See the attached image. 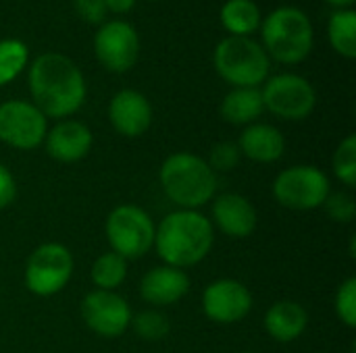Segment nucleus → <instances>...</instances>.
I'll use <instances>...</instances> for the list:
<instances>
[{
	"label": "nucleus",
	"mask_w": 356,
	"mask_h": 353,
	"mask_svg": "<svg viewBox=\"0 0 356 353\" xmlns=\"http://www.w3.org/2000/svg\"><path fill=\"white\" fill-rule=\"evenodd\" d=\"M29 92L33 106L52 119L77 112L86 100V81L79 67L65 54L46 52L29 69Z\"/></svg>",
	"instance_id": "obj_1"
},
{
	"label": "nucleus",
	"mask_w": 356,
	"mask_h": 353,
	"mask_svg": "<svg viewBox=\"0 0 356 353\" xmlns=\"http://www.w3.org/2000/svg\"><path fill=\"white\" fill-rule=\"evenodd\" d=\"M215 241L213 223L198 210H175L167 214L154 233L161 260L173 268H190L202 262Z\"/></svg>",
	"instance_id": "obj_2"
},
{
	"label": "nucleus",
	"mask_w": 356,
	"mask_h": 353,
	"mask_svg": "<svg viewBox=\"0 0 356 353\" xmlns=\"http://www.w3.org/2000/svg\"><path fill=\"white\" fill-rule=\"evenodd\" d=\"M161 185L165 196L179 210H198L217 193V173L209 162L190 152L171 154L161 166Z\"/></svg>",
	"instance_id": "obj_3"
},
{
	"label": "nucleus",
	"mask_w": 356,
	"mask_h": 353,
	"mask_svg": "<svg viewBox=\"0 0 356 353\" xmlns=\"http://www.w3.org/2000/svg\"><path fill=\"white\" fill-rule=\"evenodd\" d=\"M263 42L267 56L296 64L305 60L313 48V25L300 8L280 6L263 23Z\"/></svg>",
	"instance_id": "obj_4"
},
{
	"label": "nucleus",
	"mask_w": 356,
	"mask_h": 353,
	"mask_svg": "<svg viewBox=\"0 0 356 353\" xmlns=\"http://www.w3.org/2000/svg\"><path fill=\"white\" fill-rule=\"evenodd\" d=\"M215 69L236 87H257L269 75V56L250 37L232 35L217 44Z\"/></svg>",
	"instance_id": "obj_5"
},
{
	"label": "nucleus",
	"mask_w": 356,
	"mask_h": 353,
	"mask_svg": "<svg viewBox=\"0 0 356 353\" xmlns=\"http://www.w3.org/2000/svg\"><path fill=\"white\" fill-rule=\"evenodd\" d=\"M111 252L125 260H136L146 256L154 248V221L150 214L134 204L117 206L104 225Z\"/></svg>",
	"instance_id": "obj_6"
},
{
	"label": "nucleus",
	"mask_w": 356,
	"mask_h": 353,
	"mask_svg": "<svg viewBox=\"0 0 356 353\" xmlns=\"http://www.w3.org/2000/svg\"><path fill=\"white\" fill-rule=\"evenodd\" d=\"M73 254L63 243H42L27 258L23 281L38 298H50L63 291L73 277Z\"/></svg>",
	"instance_id": "obj_7"
},
{
	"label": "nucleus",
	"mask_w": 356,
	"mask_h": 353,
	"mask_svg": "<svg viewBox=\"0 0 356 353\" xmlns=\"http://www.w3.org/2000/svg\"><path fill=\"white\" fill-rule=\"evenodd\" d=\"M327 175L313 164H296L282 171L273 183L275 200L290 210H315L321 208L330 196Z\"/></svg>",
	"instance_id": "obj_8"
},
{
	"label": "nucleus",
	"mask_w": 356,
	"mask_h": 353,
	"mask_svg": "<svg viewBox=\"0 0 356 353\" xmlns=\"http://www.w3.org/2000/svg\"><path fill=\"white\" fill-rule=\"evenodd\" d=\"M261 96L265 108L286 121L307 119L317 104V94L313 85L305 77L288 75V73L271 77L265 83Z\"/></svg>",
	"instance_id": "obj_9"
},
{
	"label": "nucleus",
	"mask_w": 356,
	"mask_h": 353,
	"mask_svg": "<svg viewBox=\"0 0 356 353\" xmlns=\"http://www.w3.org/2000/svg\"><path fill=\"white\" fill-rule=\"evenodd\" d=\"M48 133L46 117L23 100L0 104V141L17 150H35Z\"/></svg>",
	"instance_id": "obj_10"
},
{
	"label": "nucleus",
	"mask_w": 356,
	"mask_h": 353,
	"mask_svg": "<svg viewBox=\"0 0 356 353\" xmlns=\"http://www.w3.org/2000/svg\"><path fill=\"white\" fill-rule=\"evenodd\" d=\"M129 304L115 291L94 289L81 302V318L86 327L104 339L121 337L131 325Z\"/></svg>",
	"instance_id": "obj_11"
},
{
	"label": "nucleus",
	"mask_w": 356,
	"mask_h": 353,
	"mask_svg": "<svg viewBox=\"0 0 356 353\" xmlns=\"http://www.w3.org/2000/svg\"><path fill=\"white\" fill-rule=\"evenodd\" d=\"M252 310V293L238 279H217L202 291V312L217 325H234Z\"/></svg>",
	"instance_id": "obj_12"
},
{
	"label": "nucleus",
	"mask_w": 356,
	"mask_h": 353,
	"mask_svg": "<svg viewBox=\"0 0 356 353\" xmlns=\"http://www.w3.org/2000/svg\"><path fill=\"white\" fill-rule=\"evenodd\" d=\"M94 50L100 64L113 73L129 71L140 54V37L129 23L111 21L94 37Z\"/></svg>",
	"instance_id": "obj_13"
},
{
	"label": "nucleus",
	"mask_w": 356,
	"mask_h": 353,
	"mask_svg": "<svg viewBox=\"0 0 356 353\" xmlns=\"http://www.w3.org/2000/svg\"><path fill=\"white\" fill-rule=\"evenodd\" d=\"M108 119L117 133L140 137L152 123V106L148 98L136 89H121L108 104Z\"/></svg>",
	"instance_id": "obj_14"
},
{
	"label": "nucleus",
	"mask_w": 356,
	"mask_h": 353,
	"mask_svg": "<svg viewBox=\"0 0 356 353\" xmlns=\"http://www.w3.org/2000/svg\"><path fill=\"white\" fill-rule=\"evenodd\" d=\"M213 221L219 231L232 239H246L257 229V210L240 193H221L213 198Z\"/></svg>",
	"instance_id": "obj_15"
},
{
	"label": "nucleus",
	"mask_w": 356,
	"mask_h": 353,
	"mask_svg": "<svg viewBox=\"0 0 356 353\" xmlns=\"http://www.w3.org/2000/svg\"><path fill=\"white\" fill-rule=\"evenodd\" d=\"M190 289V279L186 270L173 266H154L150 268L140 283V295L150 306L163 308L177 304Z\"/></svg>",
	"instance_id": "obj_16"
},
{
	"label": "nucleus",
	"mask_w": 356,
	"mask_h": 353,
	"mask_svg": "<svg viewBox=\"0 0 356 353\" xmlns=\"http://www.w3.org/2000/svg\"><path fill=\"white\" fill-rule=\"evenodd\" d=\"M46 152L58 162H77L92 150V131L79 121H63L54 125L46 137Z\"/></svg>",
	"instance_id": "obj_17"
},
{
	"label": "nucleus",
	"mask_w": 356,
	"mask_h": 353,
	"mask_svg": "<svg viewBox=\"0 0 356 353\" xmlns=\"http://www.w3.org/2000/svg\"><path fill=\"white\" fill-rule=\"evenodd\" d=\"M238 148L240 154H244L246 158L261 164H269L284 156L286 139L280 129L265 123H252L242 131Z\"/></svg>",
	"instance_id": "obj_18"
},
{
	"label": "nucleus",
	"mask_w": 356,
	"mask_h": 353,
	"mask_svg": "<svg viewBox=\"0 0 356 353\" xmlns=\"http://www.w3.org/2000/svg\"><path fill=\"white\" fill-rule=\"evenodd\" d=\"M309 325L307 310L292 300H282L273 304L265 314V331L273 341L292 343L296 341Z\"/></svg>",
	"instance_id": "obj_19"
},
{
	"label": "nucleus",
	"mask_w": 356,
	"mask_h": 353,
	"mask_svg": "<svg viewBox=\"0 0 356 353\" xmlns=\"http://www.w3.org/2000/svg\"><path fill=\"white\" fill-rule=\"evenodd\" d=\"M221 117L232 125H252L265 110L261 89L236 87L221 102Z\"/></svg>",
	"instance_id": "obj_20"
},
{
	"label": "nucleus",
	"mask_w": 356,
	"mask_h": 353,
	"mask_svg": "<svg viewBox=\"0 0 356 353\" xmlns=\"http://www.w3.org/2000/svg\"><path fill=\"white\" fill-rule=\"evenodd\" d=\"M221 23L234 35L246 37L261 25V12L252 0H227L221 8Z\"/></svg>",
	"instance_id": "obj_21"
},
{
	"label": "nucleus",
	"mask_w": 356,
	"mask_h": 353,
	"mask_svg": "<svg viewBox=\"0 0 356 353\" xmlns=\"http://www.w3.org/2000/svg\"><path fill=\"white\" fill-rule=\"evenodd\" d=\"M90 277H92V283L96 285V289L115 291L117 287H121V283L127 277V260L115 252H104L92 264Z\"/></svg>",
	"instance_id": "obj_22"
},
{
	"label": "nucleus",
	"mask_w": 356,
	"mask_h": 353,
	"mask_svg": "<svg viewBox=\"0 0 356 353\" xmlns=\"http://www.w3.org/2000/svg\"><path fill=\"white\" fill-rule=\"evenodd\" d=\"M330 42L344 58L356 56V15L353 10H336L330 17Z\"/></svg>",
	"instance_id": "obj_23"
},
{
	"label": "nucleus",
	"mask_w": 356,
	"mask_h": 353,
	"mask_svg": "<svg viewBox=\"0 0 356 353\" xmlns=\"http://www.w3.org/2000/svg\"><path fill=\"white\" fill-rule=\"evenodd\" d=\"M27 46L21 40H2L0 42V85L10 83L27 64Z\"/></svg>",
	"instance_id": "obj_24"
},
{
	"label": "nucleus",
	"mask_w": 356,
	"mask_h": 353,
	"mask_svg": "<svg viewBox=\"0 0 356 353\" xmlns=\"http://www.w3.org/2000/svg\"><path fill=\"white\" fill-rule=\"evenodd\" d=\"M129 327L144 341H163L169 335V331H171L169 318L163 312H159V310H144V312L131 316V325Z\"/></svg>",
	"instance_id": "obj_25"
},
{
	"label": "nucleus",
	"mask_w": 356,
	"mask_h": 353,
	"mask_svg": "<svg viewBox=\"0 0 356 353\" xmlns=\"http://www.w3.org/2000/svg\"><path fill=\"white\" fill-rule=\"evenodd\" d=\"M334 173L346 187H356V135L340 141L334 154Z\"/></svg>",
	"instance_id": "obj_26"
},
{
	"label": "nucleus",
	"mask_w": 356,
	"mask_h": 353,
	"mask_svg": "<svg viewBox=\"0 0 356 353\" xmlns=\"http://www.w3.org/2000/svg\"><path fill=\"white\" fill-rule=\"evenodd\" d=\"M334 308L336 314L340 318V322H344L348 329L356 327V279L348 277L336 291V300H334Z\"/></svg>",
	"instance_id": "obj_27"
},
{
	"label": "nucleus",
	"mask_w": 356,
	"mask_h": 353,
	"mask_svg": "<svg viewBox=\"0 0 356 353\" xmlns=\"http://www.w3.org/2000/svg\"><path fill=\"white\" fill-rule=\"evenodd\" d=\"M325 212L330 214L332 221L336 223H353L356 216V204L355 198L350 193H330L323 202Z\"/></svg>",
	"instance_id": "obj_28"
},
{
	"label": "nucleus",
	"mask_w": 356,
	"mask_h": 353,
	"mask_svg": "<svg viewBox=\"0 0 356 353\" xmlns=\"http://www.w3.org/2000/svg\"><path fill=\"white\" fill-rule=\"evenodd\" d=\"M240 148L238 144H232V141H221L217 144L213 150H211V156H209V166L217 173V171H232L238 162H240Z\"/></svg>",
	"instance_id": "obj_29"
},
{
	"label": "nucleus",
	"mask_w": 356,
	"mask_h": 353,
	"mask_svg": "<svg viewBox=\"0 0 356 353\" xmlns=\"http://www.w3.org/2000/svg\"><path fill=\"white\" fill-rule=\"evenodd\" d=\"M73 6L77 10V15L92 25L102 23L104 15H106V6L104 0H73Z\"/></svg>",
	"instance_id": "obj_30"
},
{
	"label": "nucleus",
	"mask_w": 356,
	"mask_h": 353,
	"mask_svg": "<svg viewBox=\"0 0 356 353\" xmlns=\"http://www.w3.org/2000/svg\"><path fill=\"white\" fill-rule=\"evenodd\" d=\"M17 198V183L13 173L0 162V210L8 208Z\"/></svg>",
	"instance_id": "obj_31"
},
{
	"label": "nucleus",
	"mask_w": 356,
	"mask_h": 353,
	"mask_svg": "<svg viewBox=\"0 0 356 353\" xmlns=\"http://www.w3.org/2000/svg\"><path fill=\"white\" fill-rule=\"evenodd\" d=\"M136 0H104V6L111 12H129L134 8Z\"/></svg>",
	"instance_id": "obj_32"
},
{
	"label": "nucleus",
	"mask_w": 356,
	"mask_h": 353,
	"mask_svg": "<svg viewBox=\"0 0 356 353\" xmlns=\"http://www.w3.org/2000/svg\"><path fill=\"white\" fill-rule=\"evenodd\" d=\"M332 6H336V8H346V6H350L355 0H327Z\"/></svg>",
	"instance_id": "obj_33"
},
{
	"label": "nucleus",
	"mask_w": 356,
	"mask_h": 353,
	"mask_svg": "<svg viewBox=\"0 0 356 353\" xmlns=\"http://www.w3.org/2000/svg\"><path fill=\"white\" fill-rule=\"evenodd\" d=\"M238 353H252V352H238Z\"/></svg>",
	"instance_id": "obj_34"
}]
</instances>
